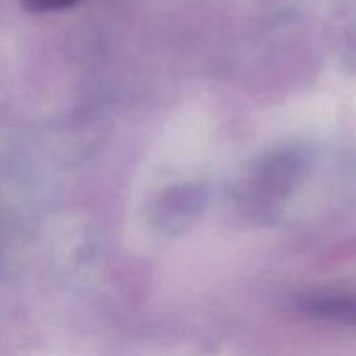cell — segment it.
Listing matches in <instances>:
<instances>
[{"label":"cell","mask_w":356,"mask_h":356,"mask_svg":"<svg viewBox=\"0 0 356 356\" xmlns=\"http://www.w3.org/2000/svg\"><path fill=\"white\" fill-rule=\"evenodd\" d=\"M75 0H23V6L30 10H56L72 6Z\"/></svg>","instance_id":"7a4b0ae2"},{"label":"cell","mask_w":356,"mask_h":356,"mask_svg":"<svg viewBox=\"0 0 356 356\" xmlns=\"http://www.w3.org/2000/svg\"><path fill=\"white\" fill-rule=\"evenodd\" d=\"M305 309L313 316L356 327V296H320L308 299Z\"/></svg>","instance_id":"6da1fadb"}]
</instances>
